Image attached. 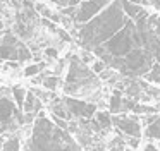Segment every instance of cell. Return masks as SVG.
<instances>
[{
    "label": "cell",
    "mask_w": 160,
    "mask_h": 151,
    "mask_svg": "<svg viewBox=\"0 0 160 151\" xmlns=\"http://www.w3.org/2000/svg\"><path fill=\"white\" fill-rule=\"evenodd\" d=\"M126 22H128V16L124 14L121 0H114L95 19L78 27V38L83 46L95 50L97 46L107 43L112 36H115L126 26Z\"/></svg>",
    "instance_id": "cell-1"
},
{
    "label": "cell",
    "mask_w": 160,
    "mask_h": 151,
    "mask_svg": "<svg viewBox=\"0 0 160 151\" xmlns=\"http://www.w3.org/2000/svg\"><path fill=\"white\" fill-rule=\"evenodd\" d=\"M21 151H83L71 134L48 117L40 115L26 148Z\"/></svg>",
    "instance_id": "cell-2"
},
{
    "label": "cell",
    "mask_w": 160,
    "mask_h": 151,
    "mask_svg": "<svg viewBox=\"0 0 160 151\" xmlns=\"http://www.w3.org/2000/svg\"><path fill=\"white\" fill-rule=\"evenodd\" d=\"M136 48H143L141 36H139L138 26L132 19H128L126 26L119 31L115 36H112L107 43H103L102 46L95 48V53L102 58V62L110 65L114 60L128 57L131 51H134Z\"/></svg>",
    "instance_id": "cell-3"
},
{
    "label": "cell",
    "mask_w": 160,
    "mask_h": 151,
    "mask_svg": "<svg viewBox=\"0 0 160 151\" xmlns=\"http://www.w3.org/2000/svg\"><path fill=\"white\" fill-rule=\"evenodd\" d=\"M98 88V79L95 74L79 60V58H72L69 67V74L66 79V93L67 95H84L90 93L91 89Z\"/></svg>",
    "instance_id": "cell-4"
},
{
    "label": "cell",
    "mask_w": 160,
    "mask_h": 151,
    "mask_svg": "<svg viewBox=\"0 0 160 151\" xmlns=\"http://www.w3.org/2000/svg\"><path fill=\"white\" fill-rule=\"evenodd\" d=\"M24 113L19 110L12 98V91L0 89V134L16 132L22 125Z\"/></svg>",
    "instance_id": "cell-5"
},
{
    "label": "cell",
    "mask_w": 160,
    "mask_h": 151,
    "mask_svg": "<svg viewBox=\"0 0 160 151\" xmlns=\"http://www.w3.org/2000/svg\"><path fill=\"white\" fill-rule=\"evenodd\" d=\"M0 57L5 58V60H19L24 62L31 58L29 50L14 36V34L7 33L0 43Z\"/></svg>",
    "instance_id": "cell-6"
},
{
    "label": "cell",
    "mask_w": 160,
    "mask_h": 151,
    "mask_svg": "<svg viewBox=\"0 0 160 151\" xmlns=\"http://www.w3.org/2000/svg\"><path fill=\"white\" fill-rule=\"evenodd\" d=\"M112 2H114V0H84V2H81L79 5L76 7L72 21L78 22V24L90 22V19L97 17L98 14L102 12V9H105L107 5H110Z\"/></svg>",
    "instance_id": "cell-7"
},
{
    "label": "cell",
    "mask_w": 160,
    "mask_h": 151,
    "mask_svg": "<svg viewBox=\"0 0 160 151\" xmlns=\"http://www.w3.org/2000/svg\"><path fill=\"white\" fill-rule=\"evenodd\" d=\"M112 124L114 127H117L124 136L128 137H141V122L136 115L129 117V115H119V117H112Z\"/></svg>",
    "instance_id": "cell-8"
},
{
    "label": "cell",
    "mask_w": 160,
    "mask_h": 151,
    "mask_svg": "<svg viewBox=\"0 0 160 151\" xmlns=\"http://www.w3.org/2000/svg\"><path fill=\"white\" fill-rule=\"evenodd\" d=\"M64 105L67 106L69 113L76 119H93L95 113H97V106L90 105L86 101H81L78 98H71V96H66L64 98Z\"/></svg>",
    "instance_id": "cell-9"
},
{
    "label": "cell",
    "mask_w": 160,
    "mask_h": 151,
    "mask_svg": "<svg viewBox=\"0 0 160 151\" xmlns=\"http://www.w3.org/2000/svg\"><path fill=\"white\" fill-rule=\"evenodd\" d=\"M40 108H42V100H40L33 91H28L26 100H24V106H22V113L26 115V119L31 120L33 117L40 112Z\"/></svg>",
    "instance_id": "cell-10"
},
{
    "label": "cell",
    "mask_w": 160,
    "mask_h": 151,
    "mask_svg": "<svg viewBox=\"0 0 160 151\" xmlns=\"http://www.w3.org/2000/svg\"><path fill=\"white\" fill-rule=\"evenodd\" d=\"M121 3H122V9H124V14L132 21H138L141 16L146 14V10L141 5H136V3L129 2V0H121Z\"/></svg>",
    "instance_id": "cell-11"
},
{
    "label": "cell",
    "mask_w": 160,
    "mask_h": 151,
    "mask_svg": "<svg viewBox=\"0 0 160 151\" xmlns=\"http://www.w3.org/2000/svg\"><path fill=\"white\" fill-rule=\"evenodd\" d=\"M146 122V136L150 137V139H157L160 141V117H148V119L145 120Z\"/></svg>",
    "instance_id": "cell-12"
},
{
    "label": "cell",
    "mask_w": 160,
    "mask_h": 151,
    "mask_svg": "<svg viewBox=\"0 0 160 151\" xmlns=\"http://www.w3.org/2000/svg\"><path fill=\"white\" fill-rule=\"evenodd\" d=\"M26 95H28V91H26L24 88H21V86H16V88H12V98H14L16 105L19 106V110H21V112H22V106H24Z\"/></svg>",
    "instance_id": "cell-13"
},
{
    "label": "cell",
    "mask_w": 160,
    "mask_h": 151,
    "mask_svg": "<svg viewBox=\"0 0 160 151\" xmlns=\"http://www.w3.org/2000/svg\"><path fill=\"white\" fill-rule=\"evenodd\" d=\"M21 149H22V146L18 136H12L7 141H4V151H21Z\"/></svg>",
    "instance_id": "cell-14"
},
{
    "label": "cell",
    "mask_w": 160,
    "mask_h": 151,
    "mask_svg": "<svg viewBox=\"0 0 160 151\" xmlns=\"http://www.w3.org/2000/svg\"><path fill=\"white\" fill-rule=\"evenodd\" d=\"M146 77V81H150V82H155V84H160V64H153L152 65V69H150V72L145 76Z\"/></svg>",
    "instance_id": "cell-15"
},
{
    "label": "cell",
    "mask_w": 160,
    "mask_h": 151,
    "mask_svg": "<svg viewBox=\"0 0 160 151\" xmlns=\"http://www.w3.org/2000/svg\"><path fill=\"white\" fill-rule=\"evenodd\" d=\"M110 149H112V151H126V148H124V141H122L121 137H117V139H115L114 143L110 144Z\"/></svg>",
    "instance_id": "cell-16"
},
{
    "label": "cell",
    "mask_w": 160,
    "mask_h": 151,
    "mask_svg": "<svg viewBox=\"0 0 160 151\" xmlns=\"http://www.w3.org/2000/svg\"><path fill=\"white\" fill-rule=\"evenodd\" d=\"M57 84H59V79L57 77H50V79H45V81H43V86L48 88V89H55Z\"/></svg>",
    "instance_id": "cell-17"
},
{
    "label": "cell",
    "mask_w": 160,
    "mask_h": 151,
    "mask_svg": "<svg viewBox=\"0 0 160 151\" xmlns=\"http://www.w3.org/2000/svg\"><path fill=\"white\" fill-rule=\"evenodd\" d=\"M42 69H43V65H31V67H28L24 71V76H28V77L29 76H35V74H38Z\"/></svg>",
    "instance_id": "cell-18"
},
{
    "label": "cell",
    "mask_w": 160,
    "mask_h": 151,
    "mask_svg": "<svg viewBox=\"0 0 160 151\" xmlns=\"http://www.w3.org/2000/svg\"><path fill=\"white\" fill-rule=\"evenodd\" d=\"M93 71H95V72H102V71H105V62H102V60L95 62V65H93Z\"/></svg>",
    "instance_id": "cell-19"
},
{
    "label": "cell",
    "mask_w": 160,
    "mask_h": 151,
    "mask_svg": "<svg viewBox=\"0 0 160 151\" xmlns=\"http://www.w3.org/2000/svg\"><path fill=\"white\" fill-rule=\"evenodd\" d=\"M138 144H139L138 137H129V139H128V146H131L132 149H134V148H138Z\"/></svg>",
    "instance_id": "cell-20"
},
{
    "label": "cell",
    "mask_w": 160,
    "mask_h": 151,
    "mask_svg": "<svg viewBox=\"0 0 160 151\" xmlns=\"http://www.w3.org/2000/svg\"><path fill=\"white\" fill-rule=\"evenodd\" d=\"M150 3H152L155 9H158L160 10V0H150Z\"/></svg>",
    "instance_id": "cell-21"
},
{
    "label": "cell",
    "mask_w": 160,
    "mask_h": 151,
    "mask_svg": "<svg viewBox=\"0 0 160 151\" xmlns=\"http://www.w3.org/2000/svg\"><path fill=\"white\" fill-rule=\"evenodd\" d=\"M145 151H160V149H158V148H155L153 144H148V146L145 148Z\"/></svg>",
    "instance_id": "cell-22"
},
{
    "label": "cell",
    "mask_w": 160,
    "mask_h": 151,
    "mask_svg": "<svg viewBox=\"0 0 160 151\" xmlns=\"http://www.w3.org/2000/svg\"><path fill=\"white\" fill-rule=\"evenodd\" d=\"M69 2L71 0H59V5H67L69 7Z\"/></svg>",
    "instance_id": "cell-23"
},
{
    "label": "cell",
    "mask_w": 160,
    "mask_h": 151,
    "mask_svg": "<svg viewBox=\"0 0 160 151\" xmlns=\"http://www.w3.org/2000/svg\"><path fill=\"white\" fill-rule=\"evenodd\" d=\"M52 2H55V3H59V0H52Z\"/></svg>",
    "instance_id": "cell-24"
},
{
    "label": "cell",
    "mask_w": 160,
    "mask_h": 151,
    "mask_svg": "<svg viewBox=\"0 0 160 151\" xmlns=\"http://www.w3.org/2000/svg\"><path fill=\"white\" fill-rule=\"evenodd\" d=\"M126 151H132V149H131V148H129V149H126Z\"/></svg>",
    "instance_id": "cell-25"
}]
</instances>
